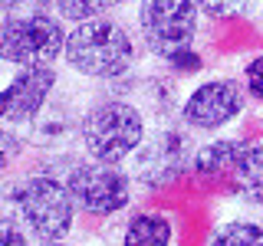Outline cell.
I'll return each mask as SVG.
<instances>
[{
	"label": "cell",
	"mask_w": 263,
	"mask_h": 246,
	"mask_svg": "<svg viewBox=\"0 0 263 246\" xmlns=\"http://www.w3.org/2000/svg\"><path fill=\"white\" fill-rule=\"evenodd\" d=\"M36 246H76V243H66V240H53V243H36Z\"/></svg>",
	"instance_id": "18"
},
{
	"label": "cell",
	"mask_w": 263,
	"mask_h": 246,
	"mask_svg": "<svg viewBox=\"0 0 263 246\" xmlns=\"http://www.w3.org/2000/svg\"><path fill=\"white\" fill-rule=\"evenodd\" d=\"M4 207L16 213V220L30 233L33 243H53V240H69L76 227V203L69 197L66 180L53 174H30L20 180L0 187Z\"/></svg>",
	"instance_id": "2"
},
{
	"label": "cell",
	"mask_w": 263,
	"mask_h": 246,
	"mask_svg": "<svg viewBox=\"0 0 263 246\" xmlns=\"http://www.w3.org/2000/svg\"><path fill=\"white\" fill-rule=\"evenodd\" d=\"M122 4H125V0H53V13L66 23H79V20L115 13Z\"/></svg>",
	"instance_id": "11"
},
{
	"label": "cell",
	"mask_w": 263,
	"mask_h": 246,
	"mask_svg": "<svg viewBox=\"0 0 263 246\" xmlns=\"http://www.w3.org/2000/svg\"><path fill=\"white\" fill-rule=\"evenodd\" d=\"M66 46V20L46 10L0 16V63L7 66H56Z\"/></svg>",
	"instance_id": "4"
},
{
	"label": "cell",
	"mask_w": 263,
	"mask_h": 246,
	"mask_svg": "<svg viewBox=\"0 0 263 246\" xmlns=\"http://www.w3.org/2000/svg\"><path fill=\"white\" fill-rule=\"evenodd\" d=\"M194 171L201 177H234L250 203H263V145L220 138L194 154Z\"/></svg>",
	"instance_id": "7"
},
{
	"label": "cell",
	"mask_w": 263,
	"mask_h": 246,
	"mask_svg": "<svg viewBox=\"0 0 263 246\" xmlns=\"http://www.w3.org/2000/svg\"><path fill=\"white\" fill-rule=\"evenodd\" d=\"M63 59L82 79L112 82L135 66V39L112 13L79 20L66 30Z\"/></svg>",
	"instance_id": "1"
},
{
	"label": "cell",
	"mask_w": 263,
	"mask_h": 246,
	"mask_svg": "<svg viewBox=\"0 0 263 246\" xmlns=\"http://www.w3.org/2000/svg\"><path fill=\"white\" fill-rule=\"evenodd\" d=\"M208 246H263V227L253 220H230L214 230Z\"/></svg>",
	"instance_id": "12"
},
{
	"label": "cell",
	"mask_w": 263,
	"mask_h": 246,
	"mask_svg": "<svg viewBox=\"0 0 263 246\" xmlns=\"http://www.w3.org/2000/svg\"><path fill=\"white\" fill-rule=\"evenodd\" d=\"M148 138V125L138 105L125 98H102L89 105L79 118V145L89 158L105 164H122Z\"/></svg>",
	"instance_id": "3"
},
{
	"label": "cell",
	"mask_w": 263,
	"mask_h": 246,
	"mask_svg": "<svg viewBox=\"0 0 263 246\" xmlns=\"http://www.w3.org/2000/svg\"><path fill=\"white\" fill-rule=\"evenodd\" d=\"M197 10L211 20H227V16H240V13H250V7L257 0H194Z\"/></svg>",
	"instance_id": "13"
},
{
	"label": "cell",
	"mask_w": 263,
	"mask_h": 246,
	"mask_svg": "<svg viewBox=\"0 0 263 246\" xmlns=\"http://www.w3.org/2000/svg\"><path fill=\"white\" fill-rule=\"evenodd\" d=\"M243 76H247V92L263 102V56H257V59L247 63Z\"/></svg>",
	"instance_id": "17"
},
{
	"label": "cell",
	"mask_w": 263,
	"mask_h": 246,
	"mask_svg": "<svg viewBox=\"0 0 263 246\" xmlns=\"http://www.w3.org/2000/svg\"><path fill=\"white\" fill-rule=\"evenodd\" d=\"M164 63H168L175 72H197V69L204 66V63H201V56H197L191 46H184V49H175V53H168V56H164Z\"/></svg>",
	"instance_id": "16"
},
{
	"label": "cell",
	"mask_w": 263,
	"mask_h": 246,
	"mask_svg": "<svg viewBox=\"0 0 263 246\" xmlns=\"http://www.w3.org/2000/svg\"><path fill=\"white\" fill-rule=\"evenodd\" d=\"M243 86L234 79H208L181 102V121L194 131H217L243 112Z\"/></svg>",
	"instance_id": "9"
},
{
	"label": "cell",
	"mask_w": 263,
	"mask_h": 246,
	"mask_svg": "<svg viewBox=\"0 0 263 246\" xmlns=\"http://www.w3.org/2000/svg\"><path fill=\"white\" fill-rule=\"evenodd\" d=\"M60 72L56 66H20L7 86H0V125L20 128L40 118L53 95Z\"/></svg>",
	"instance_id": "8"
},
{
	"label": "cell",
	"mask_w": 263,
	"mask_h": 246,
	"mask_svg": "<svg viewBox=\"0 0 263 246\" xmlns=\"http://www.w3.org/2000/svg\"><path fill=\"white\" fill-rule=\"evenodd\" d=\"M119 246H175V220L158 210H135L122 227Z\"/></svg>",
	"instance_id": "10"
},
{
	"label": "cell",
	"mask_w": 263,
	"mask_h": 246,
	"mask_svg": "<svg viewBox=\"0 0 263 246\" xmlns=\"http://www.w3.org/2000/svg\"><path fill=\"white\" fill-rule=\"evenodd\" d=\"M66 187L76 203V210L89 217H115L132 203V180L119 164L105 161H79L66 174Z\"/></svg>",
	"instance_id": "5"
},
{
	"label": "cell",
	"mask_w": 263,
	"mask_h": 246,
	"mask_svg": "<svg viewBox=\"0 0 263 246\" xmlns=\"http://www.w3.org/2000/svg\"><path fill=\"white\" fill-rule=\"evenodd\" d=\"M197 10L194 0H138L135 7V23L138 36L148 53L168 56L175 49H184L197 36Z\"/></svg>",
	"instance_id": "6"
},
{
	"label": "cell",
	"mask_w": 263,
	"mask_h": 246,
	"mask_svg": "<svg viewBox=\"0 0 263 246\" xmlns=\"http://www.w3.org/2000/svg\"><path fill=\"white\" fill-rule=\"evenodd\" d=\"M20 151H23L20 135H13V128L0 125V171H4L7 164H13L16 158H20Z\"/></svg>",
	"instance_id": "15"
},
{
	"label": "cell",
	"mask_w": 263,
	"mask_h": 246,
	"mask_svg": "<svg viewBox=\"0 0 263 246\" xmlns=\"http://www.w3.org/2000/svg\"><path fill=\"white\" fill-rule=\"evenodd\" d=\"M0 246H30V233L10 207H0Z\"/></svg>",
	"instance_id": "14"
}]
</instances>
